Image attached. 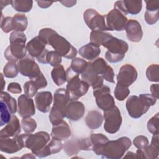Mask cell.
<instances>
[{"instance_id":"54","label":"cell","mask_w":159,"mask_h":159,"mask_svg":"<svg viewBox=\"0 0 159 159\" xmlns=\"http://www.w3.org/2000/svg\"><path fill=\"white\" fill-rule=\"evenodd\" d=\"M60 2L65 7H70L73 6L76 3V1H60Z\"/></svg>"},{"instance_id":"17","label":"cell","mask_w":159,"mask_h":159,"mask_svg":"<svg viewBox=\"0 0 159 159\" xmlns=\"http://www.w3.org/2000/svg\"><path fill=\"white\" fill-rule=\"evenodd\" d=\"M142 7V1H117L115 2L114 8L117 9L125 16L130 14H139Z\"/></svg>"},{"instance_id":"22","label":"cell","mask_w":159,"mask_h":159,"mask_svg":"<svg viewBox=\"0 0 159 159\" xmlns=\"http://www.w3.org/2000/svg\"><path fill=\"white\" fill-rule=\"evenodd\" d=\"M85 112L84 104L78 101L71 100L66 107V117L72 121H77L81 119Z\"/></svg>"},{"instance_id":"38","label":"cell","mask_w":159,"mask_h":159,"mask_svg":"<svg viewBox=\"0 0 159 159\" xmlns=\"http://www.w3.org/2000/svg\"><path fill=\"white\" fill-rule=\"evenodd\" d=\"M108 35V33L102 31H91L90 34V43L100 47Z\"/></svg>"},{"instance_id":"18","label":"cell","mask_w":159,"mask_h":159,"mask_svg":"<svg viewBox=\"0 0 159 159\" xmlns=\"http://www.w3.org/2000/svg\"><path fill=\"white\" fill-rule=\"evenodd\" d=\"M18 113L22 118L34 116L35 113V108L33 99L25 94L20 95L17 99Z\"/></svg>"},{"instance_id":"8","label":"cell","mask_w":159,"mask_h":159,"mask_svg":"<svg viewBox=\"0 0 159 159\" xmlns=\"http://www.w3.org/2000/svg\"><path fill=\"white\" fill-rule=\"evenodd\" d=\"M83 19L87 26L92 31H106L105 15H101L94 9H87L83 13Z\"/></svg>"},{"instance_id":"3","label":"cell","mask_w":159,"mask_h":159,"mask_svg":"<svg viewBox=\"0 0 159 159\" xmlns=\"http://www.w3.org/2000/svg\"><path fill=\"white\" fill-rule=\"evenodd\" d=\"M27 37L22 32H12L9 36L10 45L4 51V57L8 61H17L26 55Z\"/></svg>"},{"instance_id":"15","label":"cell","mask_w":159,"mask_h":159,"mask_svg":"<svg viewBox=\"0 0 159 159\" xmlns=\"http://www.w3.org/2000/svg\"><path fill=\"white\" fill-rule=\"evenodd\" d=\"M89 66L98 75L101 76L106 81L114 83V72L112 68L108 65L102 58H97L89 62Z\"/></svg>"},{"instance_id":"57","label":"cell","mask_w":159,"mask_h":159,"mask_svg":"<svg viewBox=\"0 0 159 159\" xmlns=\"http://www.w3.org/2000/svg\"><path fill=\"white\" fill-rule=\"evenodd\" d=\"M9 4H11V1H1V10L4 8V6H7Z\"/></svg>"},{"instance_id":"14","label":"cell","mask_w":159,"mask_h":159,"mask_svg":"<svg viewBox=\"0 0 159 159\" xmlns=\"http://www.w3.org/2000/svg\"><path fill=\"white\" fill-rule=\"evenodd\" d=\"M19 72L24 76L33 79L40 75L42 72L34 58L30 57H25L17 61Z\"/></svg>"},{"instance_id":"10","label":"cell","mask_w":159,"mask_h":159,"mask_svg":"<svg viewBox=\"0 0 159 159\" xmlns=\"http://www.w3.org/2000/svg\"><path fill=\"white\" fill-rule=\"evenodd\" d=\"M28 134L16 135L11 137H0V150L7 153H14L25 147Z\"/></svg>"},{"instance_id":"33","label":"cell","mask_w":159,"mask_h":159,"mask_svg":"<svg viewBox=\"0 0 159 159\" xmlns=\"http://www.w3.org/2000/svg\"><path fill=\"white\" fill-rule=\"evenodd\" d=\"M28 20L26 16L24 14H16L12 17V25L14 31H25L27 27Z\"/></svg>"},{"instance_id":"12","label":"cell","mask_w":159,"mask_h":159,"mask_svg":"<svg viewBox=\"0 0 159 159\" xmlns=\"http://www.w3.org/2000/svg\"><path fill=\"white\" fill-rule=\"evenodd\" d=\"M63 148L68 156L75 155L81 150H93V144L90 137L73 138L65 143Z\"/></svg>"},{"instance_id":"25","label":"cell","mask_w":159,"mask_h":159,"mask_svg":"<svg viewBox=\"0 0 159 159\" xmlns=\"http://www.w3.org/2000/svg\"><path fill=\"white\" fill-rule=\"evenodd\" d=\"M81 79L86 82L89 86H91L93 89L101 87L103 85V78L93 70L89 66V63L86 70L81 74Z\"/></svg>"},{"instance_id":"37","label":"cell","mask_w":159,"mask_h":159,"mask_svg":"<svg viewBox=\"0 0 159 159\" xmlns=\"http://www.w3.org/2000/svg\"><path fill=\"white\" fill-rule=\"evenodd\" d=\"M1 100L4 101L7 106L9 111L12 114H15L17 112V103L16 99L11 96L7 92L1 91L0 95Z\"/></svg>"},{"instance_id":"29","label":"cell","mask_w":159,"mask_h":159,"mask_svg":"<svg viewBox=\"0 0 159 159\" xmlns=\"http://www.w3.org/2000/svg\"><path fill=\"white\" fill-rule=\"evenodd\" d=\"M102 122V115L101 112L96 110L89 111L85 118L86 125L91 130H95L99 128L101 126Z\"/></svg>"},{"instance_id":"31","label":"cell","mask_w":159,"mask_h":159,"mask_svg":"<svg viewBox=\"0 0 159 159\" xmlns=\"http://www.w3.org/2000/svg\"><path fill=\"white\" fill-rule=\"evenodd\" d=\"M90 139L93 144V151L97 155H101L102 148L109 140L108 138L102 134H91Z\"/></svg>"},{"instance_id":"32","label":"cell","mask_w":159,"mask_h":159,"mask_svg":"<svg viewBox=\"0 0 159 159\" xmlns=\"http://www.w3.org/2000/svg\"><path fill=\"white\" fill-rule=\"evenodd\" d=\"M51 76L55 84L60 86L66 81V71L63 65H59L53 68L51 71Z\"/></svg>"},{"instance_id":"56","label":"cell","mask_w":159,"mask_h":159,"mask_svg":"<svg viewBox=\"0 0 159 159\" xmlns=\"http://www.w3.org/2000/svg\"><path fill=\"white\" fill-rule=\"evenodd\" d=\"M21 158H35V155H34L32 153H26L21 157Z\"/></svg>"},{"instance_id":"20","label":"cell","mask_w":159,"mask_h":159,"mask_svg":"<svg viewBox=\"0 0 159 159\" xmlns=\"http://www.w3.org/2000/svg\"><path fill=\"white\" fill-rule=\"evenodd\" d=\"M137 158H157L159 155V141L158 134L153 135L152 138V141L150 145L143 150L138 149L136 152Z\"/></svg>"},{"instance_id":"48","label":"cell","mask_w":159,"mask_h":159,"mask_svg":"<svg viewBox=\"0 0 159 159\" xmlns=\"http://www.w3.org/2000/svg\"><path fill=\"white\" fill-rule=\"evenodd\" d=\"M48 147L52 154H55L58 153L63 148V143L61 140L52 139L48 143Z\"/></svg>"},{"instance_id":"47","label":"cell","mask_w":159,"mask_h":159,"mask_svg":"<svg viewBox=\"0 0 159 159\" xmlns=\"http://www.w3.org/2000/svg\"><path fill=\"white\" fill-rule=\"evenodd\" d=\"M158 11H146L145 13V20L149 25L155 24L158 20Z\"/></svg>"},{"instance_id":"11","label":"cell","mask_w":159,"mask_h":159,"mask_svg":"<svg viewBox=\"0 0 159 159\" xmlns=\"http://www.w3.org/2000/svg\"><path fill=\"white\" fill-rule=\"evenodd\" d=\"M93 96L98 107L104 111L115 106L114 99L111 94L110 88L107 86L103 84L101 87L93 89Z\"/></svg>"},{"instance_id":"36","label":"cell","mask_w":159,"mask_h":159,"mask_svg":"<svg viewBox=\"0 0 159 159\" xmlns=\"http://www.w3.org/2000/svg\"><path fill=\"white\" fill-rule=\"evenodd\" d=\"M18 68L17 61H9L3 68L4 76L8 78H14L18 75Z\"/></svg>"},{"instance_id":"26","label":"cell","mask_w":159,"mask_h":159,"mask_svg":"<svg viewBox=\"0 0 159 159\" xmlns=\"http://www.w3.org/2000/svg\"><path fill=\"white\" fill-rule=\"evenodd\" d=\"M71 134V129L68 123L62 120L58 124L53 125L52 129L51 137L59 140H64L68 139Z\"/></svg>"},{"instance_id":"39","label":"cell","mask_w":159,"mask_h":159,"mask_svg":"<svg viewBox=\"0 0 159 159\" xmlns=\"http://www.w3.org/2000/svg\"><path fill=\"white\" fill-rule=\"evenodd\" d=\"M0 111H1V121L0 125L2 127L7 124L11 119L12 115L6 104L1 100L0 102Z\"/></svg>"},{"instance_id":"9","label":"cell","mask_w":159,"mask_h":159,"mask_svg":"<svg viewBox=\"0 0 159 159\" xmlns=\"http://www.w3.org/2000/svg\"><path fill=\"white\" fill-rule=\"evenodd\" d=\"M50 135L45 131H40L34 134H28L25 147L30 149L34 155L45 148L50 142Z\"/></svg>"},{"instance_id":"52","label":"cell","mask_w":159,"mask_h":159,"mask_svg":"<svg viewBox=\"0 0 159 159\" xmlns=\"http://www.w3.org/2000/svg\"><path fill=\"white\" fill-rule=\"evenodd\" d=\"M158 84H152L150 86V92H151V95L153 96L155 98L157 99H158Z\"/></svg>"},{"instance_id":"6","label":"cell","mask_w":159,"mask_h":159,"mask_svg":"<svg viewBox=\"0 0 159 159\" xmlns=\"http://www.w3.org/2000/svg\"><path fill=\"white\" fill-rule=\"evenodd\" d=\"M66 93L71 100L76 101L85 95L89 88V84L80 80L79 75L74 73L70 68L66 70Z\"/></svg>"},{"instance_id":"13","label":"cell","mask_w":159,"mask_h":159,"mask_svg":"<svg viewBox=\"0 0 159 159\" xmlns=\"http://www.w3.org/2000/svg\"><path fill=\"white\" fill-rule=\"evenodd\" d=\"M105 20L108 30L110 31L124 30L128 20L123 13L115 8L105 15Z\"/></svg>"},{"instance_id":"30","label":"cell","mask_w":159,"mask_h":159,"mask_svg":"<svg viewBox=\"0 0 159 159\" xmlns=\"http://www.w3.org/2000/svg\"><path fill=\"white\" fill-rule=\"evenodd\" d=\"M100 53V47L91 43H87L86 45L82 46L79 49V54L83 58L89 60H93L96 59Z\"/></svg>"},{"instance_id":"41","label":"cell","mask_w":159,"mask_h":159,"mask_svg":"<svg viewBox=\"0 0 159 159\" xmlns=\"http://www.w3.org/2000/svg\"><path fill=\"white\" fill-rule=\"evenodd\" d=\"M21 125L23 130L27 134L33 132L37 128L36 121L30 117L23 118L21 120Z\"/></svg>"},{"instance_id":"19","label":"cell","mask_w":159,"mask_h":159,"mask_svg":"<svg viewBox=\"0 0 159 159\" xmlns=\"http://www.w3.org/2000/svg\"><path fill=\"white\" fill-rule=\"evenodd\" d=\"M70 101L71 100L68 97L66 89L59 88L54 93L53 106L52 107L65 117L66 107Z\"/></svg>"},{"instance_id":"35","label":"cell","mask_w":159,"mask_h":159,"mask_svg":"<svg viewBox=\"0 0 159 159\" xmlns=\"http://www.w3.org/2000/svg\"><path fill=\"white\" fill-rule=\"evenodd\" d=\"M88 66V62L80 58H74L72 59L70 69L76 74H82L85 71Z\"/></svg>"},{"instance_id":"49","label":"cell","mask_w":159,"mask_h":159,"mask_svg":"<svg viewBox=\"0 0 159 159\" xmlns=\"http://www.w3.org/2000/svg\"><path fill=\"white\" fill-rule=\"evenodd\" d=\"M30 80L32 81L35 84V85L37 86L38 89L43 88L47 86V80L42 73H41L35 78L31 79Z\"/></svg>"},{"instance_id":"51","label":"cell","mask_w":159,"mask_h":159,"mask_svg":"<svg viewBox=\"0 0 159 159\" xmlns=\"http://www.w3.org/2000/svg\"><path fill=\"white\" fill-rule=\"evenodd\" d=\"M146 11H158L159 1H145Z\"/></svg>"},{"instance_id":"45","label":"cell","mask_w":159,"mask_h":159,"mask_svg":"<svg viewBox=\"0 0 159 159\" xmlns=\"http://www.w3.org/2000/svg\"><path fill=\"white\" fill-rule=\"evenodd\" d=\"M133 143L135 147L141 150H145L149 145L147 137L144 135H138L135 137L133 140Z\"/></svg>"},{"instance_id":"50","label":"cell","mask_w":159,"mask_h":159,"mask_svg":"<svg viewBox=\"0 0 159 159\" xmlns=\"http://www.w3.org/2000/svg\"><path fill=\"white\" fill-rule=\"evenodd\" d=\"M7 91L13 94H20L22 93V88L18 83H10L7 86Z\"/></svg>"},{"instance_id":"5","label":"cell","mask_w":159,"mask_h":159,"mask_svg":"<svg viewBox=\"0 0 159 159\" xmlns=\"http://www.w3.org/2000/svg\"><path fill=\"white\" fill-rule=\"evenodd\" d=\"M132 142L127 137H122L116 140H108L103 146L101 155L109 159H120L131 147Z\"/></svg>"},{"instance_id":"1","label":"cell","mask_w":159,"mask_h":159,"mask_svg":"<svg viewBox=\"0 0 159 159\" xmlns=\"http://www.w3.org/2000/svg\"><path fill=\"white\" fill-rule=\"evenodd\" d=\"M46 45H50L61 57L68 59H73L77 55V50L65 38L60 35L55 30L50 28L40 30L38 35Z\"/></svg>"},{"instance_id":"21","label":"cell","mask_w":159,"mask_h":159,"mask_svg":"<svg viewBox=\"0 0 159 159\" xmlns=\"http://www.w3.org/2000/svg\"><path fill=\"white\" fill-rule=\"evenodd\" d=\"M125 30L127 39L132 42H139L143 37V31L140 24L135 19L127 20Z\"/></svg>"},{"instance_id":"34","label":"cell","mask_w":159,"mask_h":159,"mask_svg":"<svg viewBox=\"0 0 159 159\" xmlns=\"http://www.w3.org/2000/svg\"><path fill=\"white\" fill-rule=\"evenodd\" d=\"M11 4L16 11L28 12L32 7L33 1L30 0H13L11 1Z\"/></svg>"},{"instance_id":"24","label":"cell","mask_w":159,"mask_h":159,"mask_svg":"<svg viewBox=\"0 0 159 159\" xmlns=\"http://www.w3.org/2000/svg\"><path fill=\"white\" fill-rule=\"evenodd\" d=\"M21 132L19 120L16 115H12L9 122L0 131V137H13Z\"/></svg>"},{"instance_id":"16","label":"cell","mask_w":159,"mask_h":159,"mask_svg":"<svg viewBox=\"0 0 159 159\" xmlns=\"http://www.w3.org/2000/svg\"><path fill=\"white\" fill-rule=\"evenodd\" d=\"M137 76L136 68L130 64H125L119 69L117 75V84L129 88L136 81Z\"/></svg>"},{"instance_id":"42","label":"cell","mask_w":159,"mask_h":159,"mask_svg":"<svg viewBox=\"0 0 159 159\" xmlns=\"http://www.w3.org/2000/svg\"><path fill=\"white\" fill-rule=\"evenodd\" d=\"M114 94L116 99L120 101H122L129 95L130 90L129 89L128 87L117 84L114 89Z\"/></svg>"},{"instance_id":"2","label":"cell","mask_w":159,"mask_h":159,"mask_svg":"<svg viewBox=\"0 0 159 159\" xmlns=\"http://www.w3.org/2000/svg\"><path fill=\"white\" fill-rule=\"evenodd\" d=\"M157 99L151 94H140L139 96H129L125 102V107L131 117L138 119L145 114L150 106L155 105Z\"/></svg>"},{"instance_id":"28","label":"cell","mask_w":159,"mask_h":159,"mask_svg":"<svg viewBox=\"0 0 159 159\" xmlns=\"http://www.w3.org/2000/svg\"><path fill=\"white\" fill-rule=\"evenodd\" d=\"M37 60L40 63L50 64L51 66L55 67L60 65L62 59L61 56L55 50L48 51L47 49H45L44 52L37 58Z\"/></svg>"},{"instance_id":"58","label":"cell","mask_w":159,"mask_h":159,"mask_svg":"<svg viewBox=\"0 0 159 159\" xmlns=\"http://www.w3.org/2000/svg\"><path fill=\"white\" fill-rule=\"evenodd\" d=\"M0 75H1V91H3V89H4L5 84H6V82H5V81L4 80V76H3L2 74L1 73Z\"/></svg>"},{"instance_id":"4","label":"cell","mask_w":159,"mask_h":159,"mask_svg":"<svg viewBox=\"0 0 159 159\" xmlns=\"http://www.w3.org/2000/svg\"><path fill=\"white\" fill-rule=\"evenodd\" d=\"M102 45L107 49L105 53L106 59L111 63H117L123 60L129 45L123 40L113 37L109 34Z\"/></svg>"},{"instance_id":"55","label":"cell","mask_w":159,"mask_h":159,"mask_svg":"<svg viewBox=\"0 0 159 159\" xmlns=\"http://www.w3.org/2000/svg\"><path fill=\"white\" fill-rule=\"evenodd\" d=\"M127 157H129V158H137V155L135 153L132 152H127L126 155L124 156V158H127Z\"/></svg>"},{"instance_id":"44","label":"cell","mask_w":159,"mask_h":159,"mask_svg":"<svg viewBox=\"0 0 159 159\" xmlns=\"http://www.w3.org/2000/svg\"><path fill=\"white\" fill-rule=\"evenodd\" d=\"M38 88L32 81H28L24 84V90L25 94L29 97L32 98L37 94Z\"/></svg>"},{"instance_id":"43","label":"cell","mask_w":159,"mask_h":159,"mask_svg":"<svg viewBox=\"0 0 159 159\" xmlns=\"http://www.w3.org/2000/svg\"><path fill=\"white\" fill-rule=\"evenodd\" d=\"M159 113L157 112L147 122V129L153 135L158 134Z\"/></svg>"},{"instance_id":"40","label":"cell","mask_w":159,"mask_h":159,"mask_svg":"<svg viewBox=\"0 0 159 159\" xmlns=\"http://www.w3.org/2000/svg\"><path fill=\"white\" fill-rule=\"evenodd\" d=\"M159 66L158 64H152L148 66L146 70L147 79L152 82L158 83L159 81Z\"/></svg>"},{"instance_id":"7","label":"cell","mask_w":159,"mask_h":159,"mask_svg":"<svg viewBox=\"0 0 159 159\" xmlns=\"http://www.w3.org/2000/svg\"><path fill=\"white\" fill-rule=\"evenodd\" d=\"M104 129L109 134H113L118 132L120 128L122 118L119 108L114 106L112 108L104 111Z\"/></svg>"},{"instance_id":"27","label":"cell","mask_w":159,"mask_h":159,"mask_svg":"<svg viewBox=\"0 0 159 159\" xmlns=\"http://www.w3.org/2000/svg\"><path fill=\"white\" fill-rule=\"evenodd\" d=\"M46 43L39 37L32 39L26 45L27 51L32 57L38 58L45 50Z\"/></svg>"},{"instance_id":"23","label":"cell","mask_w":159,"mask_h":159,"mask_svg":"<svg viewBox=\"0 0 159 159\" xmlns=\"http://www.w3.org/2000/svg\"><path fill=\"white\" fill-rule=\"evenodd\" d=\"M52 100V94L50 91H40L37 93L35 96L36 107L39 111L43 113H47L50 111Z\"/></svg>"},{"instance_id":"53","label":"cell","mask_w":159,"mask_h":159,"mask_svg":"<svg viewBox=\"0 0 159 159\" xmlns=\"http://www.w3.org/2000/svg\"><path fill=\"white\" fill-rule=\"evenodd\" d=\"M38 6L41 7V8H47L50 7L52 3L53 2V1H37Z\"/></svg>"},{"instance_id":"46","label":"cell","mask_w":159,"mask_h":159,"mask_svg":"<svg viewBox=\"0 0 159 159\" xmlns=\"http://www.w3.org/2000/svg\"><path fill=\"white\" fill-rule=\"evenodd\" d=\"M1 28L2 31L5 33H9L11 31L13 30V25H12V17L7 16L3 18L2 14V18L1 21Z\"/></svg>"}]
</instances>
